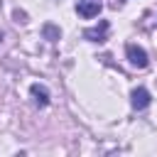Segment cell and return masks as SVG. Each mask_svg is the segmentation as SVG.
Returning <instances> with one entry per match:
<instances>
[{
    "mask_svg": "<svg viewBox=\"0 0 157 157\" xmlns=\"http://www.w3.org/2000/svg\"><path fill=\"white\" fill-rule=\"evenodd\" d=\"M44 34H47L49 39H59V29H54L52 25H47V27H44Z\"/></svg>",
    "mask_w": 157,
    "mask_h": 157,
    "instance_id": "6",
    "label": "cell"
},
{
    "mask_svg": "<svg viewBox=\"0 0 157 157\" xmlns=\"http://www.w3.org/2000/svg\"><path fill=\"white\" fill-rule=\"evenodd\" d=\"M83 37L91 39V42H105V39H108V22L101 20V25H98V27H88V29L83 32Z\"/></svg>",
    "mask_w": 157,
    "mask_h": 157,
    "instance_id": "3",
    "label": "cell"
},
{
    "mask_svg": "<svg viewBox=\"0 0 157 157\" xmlns=\"http://www.w3.org/2000/svg\"><path fill=\"white\" fill-rule=\"evenodd\" d=\"M29 93H32V101H34V105H37V108H44V105L49 103V91H47L44 86H39V83H32Z\"/></svg>",
    "mask_w": 157,
    "mask_h": 157,
    "instance_id": "5",
    "label": "cell"
},
{
    "mask_svg": "<svg viewBox=\"0 0 157 157\" xmlns=\"http://www.w3.org/2000/svg\"><path fill=\"white\" fill-rule=\"evenodd\" d=\"M101 7H103L101 0H76V12H78L81 17H86V20L96 17V15L101 12Z\"/></svg>",
    "mask_w": 157,
    "mask_h": 157,
    "instance_id": "1",
    "label": "cell"
},
{
    "mask_svg": "<svg viewBox=\"0 0 157 157\" xmlns=\"http://www.w3.org/2000/svg\"><path fill=\"white\" fill-rule=\"evenodd\" d=\"M128 59H130V64L132 66H137V69H145L147 66V52L142 49V47H137V44H128Z\"/></svg>",
    "mask_w": 157,
    "mask_h": 157,
    "instance_id": "2",
    "label": "cell"
},
{
    "mask_svg": "<svg viewBox=\"0 0 157 157\" xmlns=\"http://www.w3.org/2000/svg\"><path fill=\"white\" fill-rule=\"evenodd\" d=\"M130 103H132L135 110H145V108L150 105V91H147V88H135V91L130 93Z\"/></svg>",
    "mask_w": 157,
    "mask_h": 157,
    "instance_id": "4",
    "label": "cell"
}]
</instances>
